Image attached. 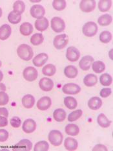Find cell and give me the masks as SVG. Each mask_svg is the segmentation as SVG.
Wrapping results in <instances>:
<instances>
[{
	"label": "cell",
	"instance_id": "ee69618b",
	"mask_svg": "<svg viewBox=\"0 0 113 151\" xmlns=\"http://www.w3.org/2000/svg\"><path fill=\"white\" fill-rule=\"evenodd\" d=\"M112 93V90L111 88H103V89L100 91V96L102 97L103 98H106V97H108Z\"/></svg>",
	"mask_w": 113,
	"mask_h": 151
},
{
	"label": "cell",
	"instance_id": "2e32d148",
	"mask_svg": "<svg viewBox=\"0 0 113 151\" xmlns=\"http://www.w3.org/2000/svg\"><path fill=\"white\" fill-rule=\"evenodd\" d=\"M48 57L46 53L41 52V53H40L36 56L32 62H33V64L36 67H41L46 63L47 61L48 60Z\"/></svg>",
	"mask_w": 113,
	"mask_h": 151
},
{
	"label": "cell",
	"instance_id": "484cf974",
	"mask_svg": "<svg viewBox=\"0 0 113 151\" xmlns=\"http://www.w3.org/2000/svg\"><path fill=\"white\" fill-rule=\"evenodd\" d=\"M65 132L68 135L76 136L80 132V129L75 124H68L65 127Z\"/></svg>",
	"mask_w": 113,
	"mask_h": 151
},
{
	"label": "cell",
	"instance_id": "f1b7e54d",
	"mask_svg": "<svg viewBox=\"0 0 113 151\" xmlns=\"http://www.w3.org/2000/svg\"><path fill=\"white\" fill-rule=\"evenodd\" d=\"M112 21V16L110 14H105L99 16L98 19V24L101 26H107L111 24Z\"/></svg>",
	"mask_w": 113,
	"mask_h": 151
},
{
	"label": "cell",
	"instance_id": "e0dca14e",
	"mask_svg": "<svg viewBox=\"0 0 113 151\" xmlns=\"http://www.w3.org/2000/svg\"><path fill=\"white\" fill-rule=\"evenodd\" d=\"M48 24H48V20L45 17L36 19L34 23L35 27L36 29V30L40 32H43L47 30L48 27Z\"/></svg>",
	"mask_w": 113,
	"mask_h": 151
},
{
	"label": "cell",
	"instance_id": "ba28073f",
	"mask_svg": "<svg viewBox=\"0 0 113 151\" xmlns=\"http://www.w3.org/2000/svg\"><path fill=\"white\" fill-rule=\"evenodd\" d=\"M62 91L65 94L76 95L81 91V88L77 84L74 83H67L62 88Z\"/></svg>",
	"mask_w": 113,
	"mask_h": 151
},
{
	"label": "cell",
	"instance_id": "bcb514c9",
	"mask_svg": "<svg viewBox=\"0 0 113 151\" xmlns=\"http://www.w3.org/2000/svg\"><path fill=\"white\" fill-rule=\"evenodd\" d=\"M96 150H102V151H107V149L105 146L103 145H102V144H98V145H96L94 148L92 149V151H96Z\"/></svg>",
	"mask_w": 113,
	"mask_h": 151
},
{
	"label": "cell",
	"instance_id": "ac0fdd59",
	"mask_svg": "<svg viewBox=\"0 0 113 151\" xmlns=\"http://www.w3.org/2000/svg\"><path fill=\"white\" fill-rule=\"evenodd\" d=\"M102 106V101L98 97H93L88 101V106L90 109L97 110Z\"/></svg>",
	"mask_w": 113,
	"mask_h": 151
},
{
	"label": "cell",
	"instance_id": "8d00e7d4",
	"mask_svg": "<svg viewBox=\"0 0 113 151\" xmlns=\"http://www.w3.org/2000/svg\"><path fill=\"white\" fill-rule=\"evenodd\" d=\"M67 3L65 0H54L53 2V8L58 11H61L66 8Z\"/></svg>",
	"mask_w": 113,
	"mask_h": 151
},
{
	"label": "cell",
	"instance_id": "7bdbcfd3",
	"mask_svg": "<svg viewBox=\"0 0 113 151\" xmlns=\"http://www.w3.org/2000/svg\"><path fill=\"white\" fill-rule=\"evenodd\" d=\"M9 132L5 129H0V142H5L9 138Z\"/></svg>",
	"mask_w": 113,
	"mask_h": 151
},
{
	"label": "cell",
	"instance_id": "60d3db41",
	"mask_svg": "<svg viewBox=\"0 0 113 151\" xmlns=\"http://www.w3.org/2000/svg\"><path fill=\"white\" fill-rule=\"evenodd\" d=\"M10 123H11V125L13 128L18 129V128L20 127L21 126V121L18 117H13L11 118V120H10Z\"/></svg>",
	"mask_w": 113,
	"mask_h": 151
},
{
	"label": "cell",
	"instance_id": "4dcf8cb0",
	"mask_svg": "<svg viewBox=\"0 0 113 151\" xmlns=\"http://www.w3.org/2000/svg\"><path fill=\"white\" fill-rule=\"evenodd\" d=\"M21 16L14 11L11 12L8 16V20L12 24H18L21 22Z\"/></svg>",
	"mask_w": 113,
	"mask_h": 151
},
{
	"label": "cell",
	"instance_id": "603a6c76",
	"mask_svg": "<svg viewBox=\"0 0 113 151\" xmlns=\"http://www.w3.org/2000/svg\"><path fill=\"white\" fill-rule=\"evenodd\" d=\"M35 104V98L32 95H26L22 98V104L26 108H31Z\"/></svg>",
	"mask_w": 113,
	"mask_h": 151
},
{
	"label": "cell",
	"instance_id": "d6986e66",
	"mask_svg": "<svg viewBox=\"0 0 113 151\" xmlns=\"http://www.w3.org/2000/svg\"><path fill=\"white\" fill-rule=\"evenodd\" d=\"M11 27L7 24H4L0 27V40H5L11 35Z\"/></svg>",
	"mask_w": 113,
	"mask_h": 151
},
{
	"label": "cell",
	"instance_id": "836d02e7",
	"mask_svg": "<svg viewBox=\"0 0 113 151\" xmlns=\"http://www.w3.org/2000/svg\"><path fill=\"white\" fill-rule=\"evenodd\" d=\"M112 78L110 75L107 73H104L102 75L99 77V82L103 86H109L111 84Z\"/></svg>",
	"mask_w": 113,
	"mask_h": 151
},
{
	"label": "cell",
	"instance_id": "681fc988",
	"mask_svg": "<svg viewBox=\"0 0 113 151\" xmlns=\"http://www.w3.org/2000/svg\"><path fill=\"white\" fill-rule=\"evenodd\" d=\"M3 78V73H2V71H0V82H1V81H2Z\"/></svg>",
	"mask_w": 113,
	"mask_h": 151
},
{
	"label": "cell",
	"instance_id": "52a82bcc",
	"mask_svg": "<svg viewBox=\"0 0 113 151\" xmlns=\"http://www.w3.org/2000/svg\"><path fill=\"white\" fill-rule=\"evenodd\" d=\"M32 147V143L28 139H21L13 147V150L16 151H29Z\"/></svg>",
	"mask_w": 113,
	"mask_h": 151
},
{
	"label": "cell",
	"instance_id": "4fadbf2b",
	"mask_svg": "<svg viewBox=\"0 0 113 151\" xmlns=\"http://www.w3.org/2000/svg\"><path fill=\"white\" fill-rule=\"evenodd\" d=\"M52 104V101L51 99L49 97L45 96L41 97V99L38 100L37 102L36 106L37 108L40 110L41 111H45L48 110L49 108Z\"/></svg>",
	"mask_w": 113,
	"mask_h": 151
},
{
	"label": "cell",
	"instance_id": "e575fe53",
	"mask_svg": "<svg viewBox=\"0 0 113 151\" xmlns=\"http://www.w3.org/2000/svg\"><path fill=\"white\" fill-rule=\"evenodd\" d=\"M13 9H14V12L21 15L25 9V5L24 2L22 1H16L13 5Z\"/></svg>",
	"mask_w": 113,
	"mask_h": 151
},
{
	"label": "cell",
	"instance_id": "d590c367",
	"mask_svg": "<svg viewBox=\"0 0 113 151\" xmlns=\"http://www.w3.org/2000/svg\"><path fill=\"white\" fill-rule=\"evenodd\" d=\"M43 36L41 33H36L31 37V43L34 45H39L43 43Z\"/></svg>",
	"mask_w": 113,
	"mask_h": 151
},
{
	"label": "cell",
	"instance_id": "7dc6e473",
	"mask_svg": "<svg viewBox=\"0 0 113 151\" xmlns=\"http://www.w3.org/2000/svg\"><path fill=\"white\" fill-rule=\"evenodd\" d=\"M0 116H3L5 117L9 116V111L5 108H0Z\"/></svg>",
	"mask_w": 113,
	"mask_h": 151
},
{
	"label": "cell",
	"instance_id": "44dd1931",
	"mask_svg": "<svg viewBox=\"0 0 113 151\" xmlns=\"http://www.w3.org/2000/svg\"><path fill=\"white\" fill-rule=\"evenodd\" d=\"M77 73H78V70L74 65H67L64 70L65 75L69 78H76L77 77Z\"/></svg>",
	"mask_w": 113,
	"mask_h": 151
},
{
	"label": "cell",
	"instance_id": "b9f144b4",
	"mask_svg": "<svg viewBox=\"0 0 113 151\" xmlns=\"http://www.w3.org/2000/svg\"><path fill=\"white\" fill-rule=\"evenodd\" d=\"M9 101V97L5 92H0V106H5Z\"/></svg>",
	"mask_w": 113,
	"mask_h": 151
},
{
	"label": "cell",
	"instance_id": "6da1fadb",
	"mask_svg": "<svg viewBox=\"0 0 113 151\" xmlns=\"http://www.w3.org/2000/svg\"><path fill=\"white\" fill-rule=\"evenodd\" d=\"M17 54L21 59L25 61H28L32 58L34 52L31 47L27 44H21L17 49Z\"/></svg>",
	"mask_w": 113,
	"mask_h": 151
},
{
	"label": "cell",
	"instance_id": "5b68a950",
	"mask_svg": "<svg viewBox=\"0 0 113 151\" xmlns=\"http://www.w3.org/2000/svg\"><path fill=\"white\" fill-rule=\"evenodd\" d=\"M51 28L56 32H61L65 29V24L60 17H54L51 19Z\"/></svg>",
	"mask_w": 113,
	"mask_h": 151
},
{
	"label": "cell",
	"instance_id": "f907efd6",
	"mask_svg": "<svg viewBox=\"0 0 113 151\" xmlns=\"http://www.w3.org/2000/svg\"><path fill=\"white\" fill-rule=\"evenodd\" d=\"M2 16V9L0 8V17Z\"/></svg>",
	"mask_w": 113,
	"mask_h": 151
},
{
	"label": "cell",
	"instance_id": "ffe728a7",
	"mask_svg": "<svg viewBox=\"0 0 113 151\" xmlns=\"http://www.w3.org/2000/svg\"><path fill=\"white\" fill-rule=\"evenodd\" d=\"M64 146L67 150L74 151L77 149L78 143H77L76 139L72 138V137H67L65 140Z\"/></svg>",
	"mask_w": 113,
	"mask_h": 151
},
{
	"label": "cell",
	"instance_id": "8fae6325",
	"mask_svg": "<svg viewBox=\"0 0 113 151\" xmlns=\"http://www.w3.org/2000/svg\"><path fill=\"white\" fill-rule=\"evenodd\" d=\"M80 57V52L75 47H69L66 51V58L70 62H76Z\"/></svg>",
	"mask_w": 113,
	"mask_h": 151
},
{
	"label": "cell",
	"instance_id": "7a4b0ae2",
	"mask_svg": "<svg viewBox=\"0 0 113 151\" xmlns=\"http://www.w3.org/2000/svg\"><path fill=\"white\" fill-rule=\"evenodd\" d=\"M82 32L87 37H92L98 32V25L93 22H89L83 26Z\"/></svg>",
	"mask_w": 113,
	"mask_h": 151
},
{
	"label": "cell",
	"instance_id": "f6af8a7d",
	"mask_svg": "<svg viewBox=\"0 0 113 151\" xmlns=\"http://www.w3.org/2000/svg\"><path fill=\"white\" fill-rule=\"evenodd\" d=\"M8 124L7 118L0 116V127H5Z\"/></svg>",
	"mask_w": 113,
	"mask_h": 151
},
{
	"label": "cell",
	"instance_id": "d6a6232c",
	"mask_svg": "<svg viewBox=\"0 0 113 151\" xmlns=\"http://www.w3.org/2000/svg\"><path fill=\"white\" fill-rule=\"evenodd\" d=\"M92 68L96 73H101L105 70V65L102 61H96L92 63Z\"/></svg>",
	"mask_w": 113,
	"mask_h": 151
},
{
	"label": "cell",
	"instance_id": "816d5d0a",
	"mask_svg": "<svg viewBox=\"0 0 113 151\" xmlns=\"http://www.w3.org/2000/svg\"><path fill=\"white\" fill-rule=\"evenodd\" d=\"M1 65H2V63H1V61H0V67H1Z\"/></svg>",
	"mask_w": 113,
	"mask_h": 151
},
{
	"label": "cell",
	"instance_id": "7402d4cb",
	"mask_svg": "<svg viewBox=\"0 0 113 151\" xmlns=\"http://www.w3.org/2000/svg\"><path fill=\"white\" fill-rule=\"evenodd\" d=\"M19 32L23 36H29L33 32V27L28 22H24L19 27Z\"/></svg>",
	"mask_w": 113,
	"mask_h": 151
},
{
	"label": "cell",
	"instance_id": "f35d334b",
	"mask_svg": "<svg viewBox=\"0 0 113 151\" xmlns=\"http://www.w3.org/2000/svg\"><path fill=\"white\" fill-rule=\"evenodd\" d=\"M112 40V35L107 31L102 32L99 35V40L103 44H107Z\"/></svg>",
	"mask_w": 113,
	"mask_h": 151
},
{
	"label": "cell",
	"instance_id": "d4e9b609",
	"mask_svg": "<svg viewBox=\"0 0 113 151\" xmlns=\"http://www.w3.org/2000/svg\"><path fill=\"white\" fill-rule=\"evenodd\" d=\"M98 83V78L96 75L93 74H89L86 75L83 79V83L86 86L92 87Z\"/></svg>",
	"mask_w": 113,
	"mask_h": 151
},
{
	"label": "cell",
	"instance_id": "c3c4849f",
	"mask_svg": "<svg viewBox=\"0 0 113 151\" xmlns=\"http://www.w3.org/2000/svg\"><path fill=\"white\" fill-rule=\"evenodd\" d=\"M5 90H6L5 85L4 84L0 83V92H3V91H5Z\"/></svg>",
	"mask_w": 113,
	"mask_h": 151
},
{
	"label": "cell",
	"instance_id": "3957f363",
	"mask_svg": "<svg viewBox=\"0 0 113 151\" xmlns=\"http://www.w3.org/2000/svg\"><path fill=\"white\" fill-rule=\"evenodd\" d=\"M48 140L52 145L55 147L61 145L63 142V135L59 130H53L48 134Z\"/></svg>",
	"mask_w": 113,
	"mask_h": 151
},
{
	"label": "cell",
	"instance_id": "f546056e",
	"mask_svg": "<svg viewBox=\"0 0 113 151\" xmlns=\"http://www.w3.org/2000/svg\"><path fill=\"white\" fill-rule=\"evenodd\" d=\"M64 104L70 110H74L77 106V102L75 98L72 97H66L64 99Z\"/></svg>",
	"mask_w": 113,
	"mask_h": 151
},
{
	"label": "cell",
	"instance_id": "1f68e13d",
	"mask_svg": "<svg viewBox=\"0 0 113 151\" xmlns=\"http://www.w3.org/2000/svg\"><path fill=\"white\" fill-rule=\"evenodd\" d=\"M112 5L111 0H101L98 2V9L101 12H107L110 10Z\"/></svg>",
	"mask_w": 113,
	"mask_h": 151
},
{
	"label": "cell",
	"instance_id": "5bb4252c",
	"mask_svg": "<svg viewBox=\"0 0 113 151\" xmlns=\"http://www.w3.org/2000/svg\"><path fill=\"white\" fill-rule=\"evenodd\" d=\"M94 61V58L90 55H87L83 57L80 61L79 65L80 68L83 71L89 70L90 66H91Z\"/></svg>",
	"mask_w": 113,
	"mask_h": 151
},
{
	"label": "cell",
	"instance_id": "9c48e42d",
	"mask_svg": "<svg viewBox=\"0 0 113 151\" xmlns=\"http://www.w3.org/2000/svg\"><path fill=\"white\" fill-rule=\"evenodd\" d=\"M95 7L96 1L95 0H83L80 3V9L84 12H92Z\"/></svg>",
	"mask_w": 113,
	"mask_h": 151
},
{
	"label": "cell",
	"instance_id": "74e56055",
	"mask_svg": "<svg viewBox=\"0 0 113 151\" xmlns=\"http://www.w3.org/2000/svg\"><path fill=\"white\" fill-rule=\"evenodd\" d=\"M49 149V145L45 141H40L36 144L34 148V151H47Z\"/></svg>",
	"mask_w": 113,
	"mask_h": 151
},
{
	"label": "cell",
	"instance_id": "30bf717a",
	"mask_svg": "<svg viewBox=\"0 0 113 151\" xmlns=\"http://www.w3.org/2000/svg\"><path fill=\"white\" fill-rule=\"evenodd\" d=\"M31 14L32 17L36 19H41L43 18L45 14V10L43 6L40 5H34L30 10Z\"/></svg>",
	"mask_w": 113,
	"mask_h": 151
},
{
	"label": "cell",
	"instance_id": "83f0119b",
	"mask_svg": "<svg viewBox=\"0 0 113 151\" xmlns=\"http://www.w3.org/2000/svg\"><path fill=\"white\" fill-rule=\"evenodd\" d=\"M56 66L53 64H47L42 69V73L45 76H53V75L56 73Z\"/></svg>",
	"mask_w": 113,
	"mask_h": 151
},
{
	"label": "cell",
	"instance_id": "ab89813d",
	"mask_svg": "<svg viewBox=\"0 0 113 151\" xmlns=\"http://www.w3.org/2000/svg\"><path fill=\"white\" fill-rule=\"evenodd\" d=\"M83 115V111L82 110H76L75 111L71 112L69 116H68V121L69 122H73V121H75L82 117Z\"/></svg>",
	"mask_w": 113,
	"mask_h": 151
},
{
	"label": "cell",
	"instance_id": "277c9868",
	"mask_svg": "<svg viewBox=\"0 0 113 151\" xmlns=\"http://www.w3.org/2000/svg\"><path fill=\"white\" fill-rule=\"evenodd\" d=\"M69 42V37L65 34L60 35L54 38L53 41V45L55 48L58 50H62L66 46Z\"/></svg>",
	"mask_w": 113,
	"mask_h": 151
},
{
	"label": "cell",
	"instance_id": "8992f818",
	"mask_svg": "<svg viewBox=\"0 0 113 151\" xmlns=\"http://www.w3.org/2000/svg\"><path fill=\"white\" fill-rule=\"evenodd\" d=\"M23 75L25 79L28 82H32L36 80L38 77V71L34 67L29 66L26 68L23 72Z\"/></svg>",
	"mask_w": 113,
	"mask_h": 151
},
{
	"label": "cell",
	"instance_id": "7c38bea8",
	"mask_svg": "<svg viewBox=\"0 0 113 151\" xmlns=\"http://www.w3.org/2000/svg\"><path fill=\"white\" fill-rule=\"evenodd\" d=\"M40 89L43 91H50L54 87V83L50 78L47 77H43L40 79L39 83Z\"/></svg>",
	"mask_w": 113,
	"mask_h": 151
},
{
	"label": "cell",
	"instance_id": "4316f807",
	"mask_svg": "<svg viewBox=\"0 0 113 151\" xmlns=\"http://www.w3.org/2000/svg\"><path fill=\"white\" fill-rule=\"evenodd\" d=\"M97 122L102 128H108L111 125V121L109 120L108 118L103 114H100L98 115V117H97Z\"/></svg>",
	"mask_w": 113,
	"mask_h": 151
},
{
	"label": "cell",
	"instance_id": "cb8c5ba5",
	"mask_svg": "<svg viewBox=\"0 0 113 151\" xmlns=\"http://www.w3.org/2000/svg\"><path fill=\"white\" fill-rule=\"evenodd\" d=\"M67 114L62 108H58L55 110L53 113V117L54 120L57 122H62L65 119Z\"/></svg>",
	"mask_w": 113,
	"mask_h": 151
},
{
	"label": "cell",
	"instance_id": "9a60e30c",
	"mask_svg": "<svg viewBox=\"0 0 113 151\" xmlns=\"http://www.w3.org/2000/svg\"><path fill=\"white\" fill-rule=\"evenodd\" d=\"M36 129V123L32 119H26L22 126V129L25 133L31 134L34 132Z\"/></svg>",
	"mask_w": 113,
	"mask_h": 151
}]
</instances>
